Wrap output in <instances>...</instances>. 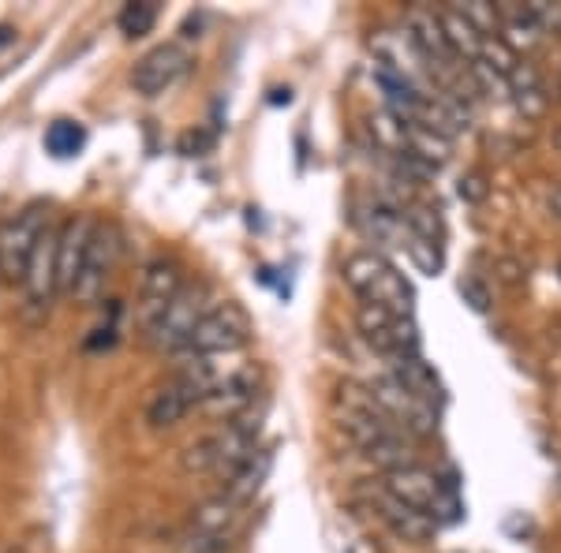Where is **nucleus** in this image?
Wrapping results in <instances>:
<instances>
[{
	"label": "nucleus",
	"instance_id": "obj_23",
	"mask_svg": "<svg viewBox=\"0 0 561 553\" xmlns=\"http://www.w3.org/2000/svg\"><path fill=\"white\" fill-rule=\"evenodd\" d=\"M116 23H121V31L128 34V38H142V34H150L153 23H158V4H153V0H131V4L121 8Z\"/></svg>",
	"mask_w": 561,
	"mask_h": 553
},
{
	"label": "nucleus",
	"instance_id": "obj_16",
	"mask_svg": "<svg viewBox=\"0 0 561 553\" xmlns=\"http://www.w3.org/2000/svg\"><path fill=\"white\" fill-rule=\"evenodd\" d=\"M393 325H397V314L393 311H386V307H378V303H359L356 330L364 333V341L370 344V348L386 352V356H397Z\"/></svg>",
	"mask_w": 561,
	"mask_h": 553
},
{
	"label": "nucleus",
	"instance_id": "obj_4",
	"mask_svg": "<svg viewBox=\"0 0 561 553\" xmlns=\"http://www.w3.org/2000/svg\"><path fill=\"white\" fill-rule=\"evenodd\" d=\"M187 68H192V53H187L180 42L153 45L150 53H142V57L135 60L131 87L139 90L142 97H158V94H165Z\"/></svg>",
	"mask_w": 561,
	"mask_h": 553
},
{
	"label": "nucleus",
	"instance_id": "obj_19",
	"mask_svg": "<svg viewBox=\"0 0 561 553\" xmlns=\"http://www.w3.org/2000/svg\"><path fill=\"white\" fill-rule=\"evenodd\" d=\"M404 150L415 153V158L431 161L434 169H442L449 161V153H454V139H446V135L423 128V124H409V139H404Z\"/></svg>",
	"mask_w": 561,
	"mask_h": 553
},
{
	"label": "nucleus",
	"instance_id": "obj_24",
	"mask_svg": "<svg viewBox=\"0 0 561 553\" xmlns=\"http://www.w3.org/2000/svg\"><path fill=\"white\" fill-rule=\"evenodd\" d=\"M404 251H409V258L415 262V269H420V274H427V277H438L442 266H446V258H442V243L423 240V235H415V232H409Z\"/></svg>",
	"mask_w": 561,
	"mask_h": 553
},
{
	"label": "nucleus",
	"instance_id": "obj_6",
	"mask_svg": "<svg viewBox=\"0 0 561 553\" xmlns=\"http://www.w3.org/2000/svg\"><path fill=\"white\" fill-rule=\"evenodd\" d=\"M98 232V221L90 214H79V217H68L60 224V240H57V285L60 292L71 296L79 285V274H83V262H87V251H90V240Z\"/></svg>",
	"mask_w": 561,
	"mask_h": 553
},
{
	"label": "nucleus",
	"instance_id": "obj_15",
	"mask_svg": "<svg viewBox=\"0 0 561 553\" xmlns=\"http://www.w3.org/2000/svg\"><path fill=\"white\" fill-rule=\"evenodd\" d=\"M270 468H274V449H259L255 457L248 460L243 468H237L229 475V483H225V497H232L237 505L251 502V497L259 494L262 483H266Z\"/></svg>",
	"mask_w": 561,
	"mask_h": 553
},
{
	"label": "nucleus",
	"instance_id": "obj_3",
	"mask_svg": "<svg viewBox=\"0 0 561 553\" xmlns=\"http://www.w3.org/2000/svg\"><path fill=\"white\" fill-rule=\"evenodd\" d=\"M214 307L217 303H210V285H184V292H180L173 303L165 307V314L153 322L150 341L158 344V348L180 352L187 341H192L195 325L203 322Z\"/></svg>",
	"mask_w": 561,
	"mask_h": 553
},
{
	"label": "nucleus",
	"instance_id": "obj_8",
	"mask_svg": "<svg viewBox=\"0 0 561 553\" xmlns=\"http://www.w3.org/2000/svg\"><path fill=\"white\" fill-rule=\"evenodd\" d=\"M116 255H121V240H116V229L108 224H98L94 240H90V251H87V262H83V274H79V285H76V296L79 303H94L102 296L108 274L116 266Z\"/></svg>",
	"mask_w": 561,
	"mask_h": 553
},
{
	"label": "nucleus",
	"instance_id": "obj_13",
	"mask_svg": "<svg viewBox=\"0 0 561 553\" xmlns=\"http://www.w3.org/2000/svg\"><path fill=\"white\" fill-rule=\"evenodd\" d=\"M393 378L401 382L415 401L431 404L434 412H438L442 404H446V385L438 382V375H434L431 362H423L420 356H401L393 362Z\"/></svg>",
	"mask_w": 561,
	"mask_h": 553
},
{
	"label": "nucleus",
	"instance_id": "obj_30",
	"mask_svg": "<svg viewBox=\"0 0 561 553\" xmlns=\"http://www.w3.org/2000/svg\"><path fill=\"white\" fill-rule=\"evenodd\" d=\"M486 192H491V187H486L483 172H465V176H460V184H457V195L465 198V203H472V206L483 203Z\"/></svg>",
	"mask_w": 561,
	"mask_h": 553
},
{
	"label": "nucleus",
	"instance_id": "obj_28",
	"mask_svg": "<svg viewBox=\"0 0 561 553\" xmlns=\"http://www.w3.org/2000/svg\"><path fill=\"white\" fill-rule=\"evenodd\" d=\"M404 229L423 235V240L442 243V217H438V210H431V206H423V203L404 206Z\"/></svg>",
	"mask_w": 561,
	"mask_h": 553
},
{
	"label": "nucleus",
	"instance_id": "obj_7",
	"mask_svg": "<svg viewBox=\"0 0 561 553\" xmlns=\"http://www.w3.org/2000/svg\"><path fill=\"white\" fill-rule=\"evenodd\" d=\"M184 292V269L176 258H158L147 266L139 285V319L147 330H153V322L165 314V307Z\"/></svg>",
	"mask_w": 561,
	"mask_h": 553
},
{
	"label": "nucleus",
	"instance_id": "obj_10",
	"mask_svg": "<svg viewBox=\"0 0 561 553\" xmlns=\"http://www.w3.org/2000/svg\"><path fill=\"white\" fill-rule=\"evenodd\" d=\"M370 505H375V512L382 516V520L389 523V531H393L397 539L415 542V546H423V542H431V539H434V531H438V523H434L427 512H420V509H409V505H401L393 494H389L386 486L370 489Z\"/></svg>",
	"mask_w": 561,
	"mask_h": 553
},
{
	"label": "nucleus",
	"instance_id": "obj_2",
	"mask_svg": "<svg viewBox=\"0 0 561 553\" xmlns=\"http://www.w3.org/2000/svg\"><path fill=\"white\" fill-rule=\"evenodd\" d=\"M45 229H49V203H31L15 217H8L0 229V277L23 280L26 262H31Z\"/></svg>",
	"mask_w": 561,
	"mask_h": 553
},
{
	"label": "nucleus",
	"instance_id": "obj_32",
	"mask_svg": "<svg viewBox=\"0 0 561 553\" xmlns=\"http://www.w3.org/2000/svg\"><path fill=\"white\" fill-rule=\"evenodd\" d=\"M542 87V76L536 65H528V60H520L517 71L510 76V90L513 94H524V90H539Z\"/></svg>",
	"mask_w": 561,
	"mask_h": 553
},
{
	"label": "nucleus",
	"instance_id": "obj_33",
	"mask_svg": "<svg viewBox=\"0 0 561 553\" xmlns=\"http://www.w3.org/2000/svg\"><path fill=\"white\" fill-rule=\"evenodd\" d=\"M494 274H497V280H505V285H524V280H528V269H524V262H517V258H497Z\"/></svg>",
	"mask_w": 561,
	"mask_h": 553
},
{
	"label": "nucleus",
	"instance_id": "obj_12",
	"mask_svg": "<svg viewBox=\"0 0 561 553\" xmlns=\"http://www.w3.org/2000/svg\"><path fill=\"white\" fill-rule=\"evenodd\" d=\"M382 486H386L389 494H393L401 505L427 512L431 505H434V497H438V489H442V479L434 475V471H427V468L412 464V468H401V471H389Z\"/></svg>",
	"mask_w": 561,
	"mask_h": 553
},
{
	"label": "nucleus",
	"instance_id": "obj_26",
	"mask_svg": "<svg viewBox=\"0 0 561 553\" xmlns=\"http://www.w3.org/2000/svg\"><path fill=\"white\" fill-rule=\"evenodd\" d=\"M479 65H486L494 71V76H502L505 83H510V76L517 71V65H520V53H513L510 45L502 42V34L497 38H486L483 42V53H479Z\"/></svg>",
	"mask_w": 561,
	"mask_h": 553
},
{
	"label": "nucleus",
	"instance_id": "obj_39",
	"mask_svg": "<svg viewBox=\"0 0 561 553\" xmlns=\"http://www.w3.org/2000/svg\"><path fill=\"white\" fill-rule=\"evenodd\" d=\"M558 489H561V483H558Z\"/></svg>",
	"mask_w": 561,
	"mask_h": 553
},
{
	"label": "nucleus",
	"instance_id": "obj_31",
	"mask_svg": "<svg viewBox=\"0 0 561 553\" xmlns=\"http://www.w3.org/2000/svg\"><path fill=\"white\" fill-rule=\"evenodd\" d=\"M229 550V534H195L184 542V550L180 553H225Z\"/></svg>",
	"mask_w": 561,
	"mask_h": 553
},
{
	"label": "nucleus",
	"instance_id": "obj_29",
	"mask_svg": "<svg viewBox=\"0 0 561 553\" xmlns=\"http://www.w3.org/2000/svg\"><path fill=\"white\" fill-rule=\"evenodd\" d=\"M513 105H517V113L524 116V120H542L550 108V97L547 90H524V94H513Z\"/></svg>",
	"mask_w": 561,
	"mask_h": 553
},
{
	"label": "nucleus",
	"instance_id": "obj_1",
	"mask_svg": "<svg viewBox=\"0 0 561 553\" xmlns=\"http://www.w3.org/2000/svg\"><path fill=\"white\" fill-rule=\"evenodd\" d=\"M251 341V319L240 303H217L203 322L195 325L192 341L180 348L184 359H210L225 356V352H237Z\"/></svg>",
	"mask_w": 561,
	"mask_h": 553
},
{
	"label": "nucleus",
	"instance_id": "obj_11",
	"mask_svg": "<svg viewBox=\"0 0 561 553\" xmlns=\"http://www.w3.org/2000/svg\"><path fill=\"white\" fill-rule=\"evenodd\" d=\"M259 396V370H232V375L217 378V385L210 389V396H206L203 407H210L214 415H225V419H232V415L248 412L251 404H255Z\"/></svg>",
	"mask_w": 561,
	"mask_h": 553
},
{
	"label": "nucleus",
	"instance_id": "obj_37",
	"mask_svg": "<svg viewBox=\"0 0 561 553\" xmlns=\"http://www.w3.org/2000/svg\"><path fill=\"white\" fill-rule=\"evenodd\" d=\"M554 150H558V153H561V128H558V131H554Z\"/></svg>",
	"mask_w": 561,
	"mask_h": 553
},
{
	"label": "nucleus",
	"instance_id": "obj_35",
	"mask_svg": "<svg viewBox=\"0 0 561 553\" xmlns=\"http://www.w3.org/2000/svg\"><path fill=\"white\" fill-rule=\"evenodd\" d=\"M550 214H554L558 221H561V184L554 187V192H550Z\"/></svg>",
	"mask_w": 561,
	"mask_h": 553
},
{
	"label": "nucleus",
	"instance_id": "obj_36",
	"mask_svg": "<svg viewBox=\"0 0 561 553\" xmlns=\"http://www.w3.org/2000/svg\"><path fill=\"white\" fill-rule=\"evenodd\" d=\"M554 31L561 34V4H558V15H554Z\"/></svg>",
	"mask_w": 561,
	"mask_h": 553
},
{
	"label": "nucleus",
	"instance_id": "obj_5",
	"mask_svg": "<svg viewBox=\"0 0 561 553\" xmlns=\"http://www.w3.org/2000/svg\"><path fill=\"white\" fill-rule=\"evenodd\" d=\"M370 393H375V401L382 404V412L397 426H401V430H409V434H434V426H438V412H434L431 404L415 401L409 389H404L393 378V370L382 375V378H375V382H370Z\"/></svg>",
	"mask_w": 561,
	"mask_h": 553
},
{
	"label": "nucleus",
	"instance_id": "obj_25",
	"mask_svg": "<svg viewBox=\"0 0 561 553\" xmlns=\"http://www.w3.org/2000/svg\"><path fill=\"white\" fill-rule=\"evenodd\" d=\"M457 12L465 15L468 23L476 26L483 38H497V31H502V8L497 4H486V0H468V4H457Z\"/></svg>",
	"mask_w": 561,
	"mask_h": 553
},
{
	"label": "nucleus",
	"instance_id": "obj_18",
	"mask_svg": "<svg viewBox=\"0 0 561 553\" xmlns=\"http://www.w3.org/2000/svg\"><path fill=\"white\" fill-rule=\"evenodd\" d=\"M389 269V262L378 255V251H359V255H352V258H345V285L356 292L359 299H367V292L375 288V280L382 277Z\"/></svg>",
	"mask_w": 561,
	"mask_h": 553
},
{
	"label": "nucleus",
	"instance_id": "obj_9",
	"mask_svg": "<svg viewBox=\"0 0 561 553\" xmlns=\"http://www.w3.org/2000/svg\"><path fill=\"white\" fill-rule=\"evenodd\" d=\"M57 240L60 229H45V235L34 247L31 262H26V274H23V288H26V303L34 307H49V299L60 292L57 285Z\"/></svg>",
	"mask_w": 561,
	"mask_h": 553
},
{
	"label": "nucleus",
	"instance_id": "obj_38",
	"mask_svg": "<svg viewBox=\"0 0 561 553\" xmlns=\"http://www.w3.org/2000/svg\"><path fill=\"white\" fill-rule=\"evenodd\" d=\"M4 553H26V550H23V546H8Z\"/></svg>",
	"mask_w": 561,
	"mask_h": 553
},
{
	"label": "nucleus",
	"instance_id": "obj_17",
	"mask_svg": "<svg viewBox=\"0 0 561 553\" xmlns=\"http://www.w3.org/2000/svg\"><path fill=\"white\" fill-rule=\"evenodd\" d=\"M240 516V505L232 502V497H210V502H203L198 509L192 512V531L195 534H229V528L237 523Z\"/></svg>",
	"mask_w": 561,
	"mask_h": 553
},
{
	"label": "nucleus",
	"instance_id": "obj_20",
	"mask_svg": "<svg viewBox=\"0 0 561 553\" xmlns=\"http://www.w3.org/2000/svg\"><path fill=\"white\" fill-rule=\"evenodd\" d=\"M364 457L375 464L378 471H401V468H412L415 464V452H412V441H404V434H389V438L375 441L370 449H364Z\"/></svg>",
	"mask_w": 561,
	"mask_h": 553
},
{
	"label": "nucleus",
	"instance_id": "obj_27",
	"mask_svg": "<svg viewBox=\"0 0 561 553\" xmlns=\"http://www.w3.org/2000/svg\"><path fill=\"white\" fill-rule=\"evenodd\" d=\"M427 516L434 523H457L460 516H465V505H460V494H457V479H442V489L438 497H434V505L427 509Z\"/></svg>",
	"mask_w": 561,
	"mask_h": 553
},
{
	"label": "nucleus",
	"instance_id": "obj_21",
	"mask_svg": "<svg viewBox=\"0 0 561 553\" xmlns=\"http://www.w3.org/2000/svg\"><path fill=\"white\" fill-rule=\"evenodd\" d=\"M87 147V128L79 120H53L45 128V150L53 158H76Z\"/></svg>",
	"mask_w": 561,
	"mask_h": 553
},
{
	"label": "nucleus",
	"instance_id": "obj_14",
	"mask_svg": "<svg viewBox=\"0 0 561 553\" xmlns=\"http://www.w3.org/2000/svg\"><path fill=\"white\" fill-rule=\"evenodd\" d=\"M438 20H442V31H446V42H449V49H454V57L460 65H476L479 53H483V42H486L483 34H479L457 8H442Z\"/></svg>",
	"mask_w": 561,
	"mask_h": 553
},
{
	"label": "nucleus",
	"instance_id": "obj_22",
	"mask_svg": "<svg viewBox=\"0 0 561 553\" xmlns=\"http://www.w3.org/2000/svg\"><path fill=\"white\" fill-rule=\"evenodd\" d=\"M539 38H542V26L528 15V4L517 8V12H510V20L502 23V42L510 45L513 53L536 49Z\"/></svg>",
	"mask_w": 561,
	"mask_h": 553
},
{
	"label": "nucleus",
	"instance_id": "obj_34",
	"mask_svg": "<svg viewBox=\"0 0 561 553\" xmlns=\"http://www.w3.org/2000/svg\"><path fill=\"white\" fill-rule=\"evenodd\" d=\"M460 296H465V303H472V311H486V307H491V292L472 277L460 280Z\"/></svg>",
	"mask_w": 561,
	"mask_h": 553
}]
</instances>
